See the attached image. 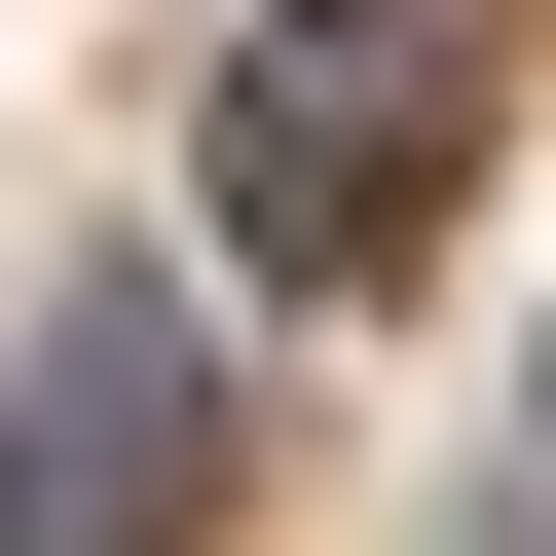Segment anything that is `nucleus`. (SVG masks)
Masks as SVG:
<instances>
[{"instance_id": "nucleus-1", "label": "nucleus", "mask_w": 556, "mask_h": 556, "mask_svg": "<svg viewBox=\"0 0 556 556\" xmlns=\"http://www.w3.org/2000/svg\"><path fill=\"white\" fill-rule=\"evenodd\" d=\"M223 223H260V298H371V260L445 223V38H408V0H298V38H260Z\"/></svg>"}, {"instance_id": "nucleus-2", "label": "nucleus", "mask_w": 556, "mask_h": 556, "mask_svg": "<svg viewBox=\"0 0 556 556\" xmlns=\"http://www.w3.org/2000/svg\"><path fill=\"white\" fill-rule=\"evenodd\" d=\"M149 519H186V298H75L0 408V556H149Z\"/></svg>"}, {"instance_id": "nucleus-3", "label": "nucleus", "mask_w": 556, "mask_h": 556, "mask_svg": "<svg viewBox=\"0 0 556 556\" xmlns=\"http://www.w3.org/2000/svg\"><path fill=\"white\" fill-rule=\"evenodd\" d=\"M445 556H556V519H519V482H482V519H445Z\"/></svg>"}]
</instances>
